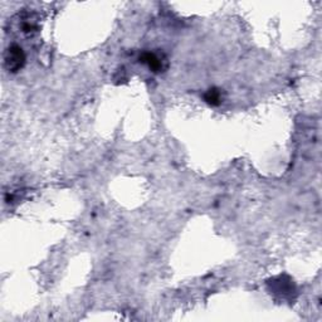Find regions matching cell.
<instances>
[{
	"label": "cell",
	"mask_w": 322,
	"mask_h": 322,
	"mask_svg": "<svg viewBox=\"0 0 322 322\" xmlns=\"http://www.w3.org/2000/svg\"><path fill=\"white\" fill-rule=\"evenodd\" d=\"M204 99L205 102L209 103V105L218 106L222 102V93H220V91L218 90V88H210V90L204 95Z\"/></svg>",
	"instance_id": "3957f363"
},
{
	"label": "cell",
	"mask_w": 322,
	"mask_h": 322,
	"mask_svg": "<svg viewBox=\"0 0 322 322\" xmlns=\"http://www.w3.org/2000/svg\"><path fill=\"white\" fill-rule=\"evenodd\" d=\"M140 61L143 63H145V64L154 72H159L160 69H162V63H161L160 58H159L156 54H154V53L150 52L143 53L141 57H140Z\"/></svg>",
	"instance_id": "7a4b0ae2"
},
{
	"label": "cell",
	"mask_w": 322,
	"mask_h": 322,
	"mask_svg": "<svg viewBox=\"0 0 322 322\" xmlns=\"http://www.w3.org/2000/svg\"><path fill=\"white\" fill-rule=\"evenodd\" d=\"M25 63V54L23 52L22 47L13 44L8 48L5 56V67L9 72H16L20 71L23 68V65Z\"/></svg>",
	"instance_id": "6da1fadb"
}]
</instances>
